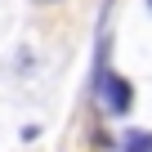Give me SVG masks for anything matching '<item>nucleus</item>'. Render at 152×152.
Returning a JSON list of instances; mask_svg holds the SVG:
<instances>
[{"instance_id":"1","label":"nucleus","mask_w":152,"mask_h":152,"mask_svg":"<svg viewBox=\"0 0 152 152\" xmlns=\"http://www.w3.org/2000/svg\"><path fill=\"white\" fill-rule=\"evenodd\" d=\"M99 90H103V103H107L112 112H130V103H134V85L125 81V76L103 72V76H99Z\"/></svg>"},{"instance_id":"3","label":"nucleus","mask_w":152,"mask_h":152,"mask_svg":"<svg viewBox=\"0 0 152 152\" xmlns=\"http://www.w3.org/2000/svg\"><path fill=\"white\" fill-rule=\"evenodd\" d=\"M45 5H54V0H45Z\"/></svg>"},{"instance_id":"4","label":"nucleus","mask_w":152,"mask_h":152,"mask_svg":"<svg viewBox=\"0 0 152 152\" xmlns=\"http://www.w3.org/2000/svg\"><path fill=\"white\" fill-rule=\"evenodd\" d=\"M148 5H152V0H148Z\"/></svg>"},{"instance_id":"2","label":"nucleus","mask_w":152,"mask_h":152,"mask_svg":"<svg viewBox=\"0 0 152 152\" xmlns=\"http://www.w3.org/2000/svg\"><path fill=\"white\" fill-rule=\"evenodd\" d=\"M125 152H152V130H130L125 134Z\"/></svg>"}]
</instances>
